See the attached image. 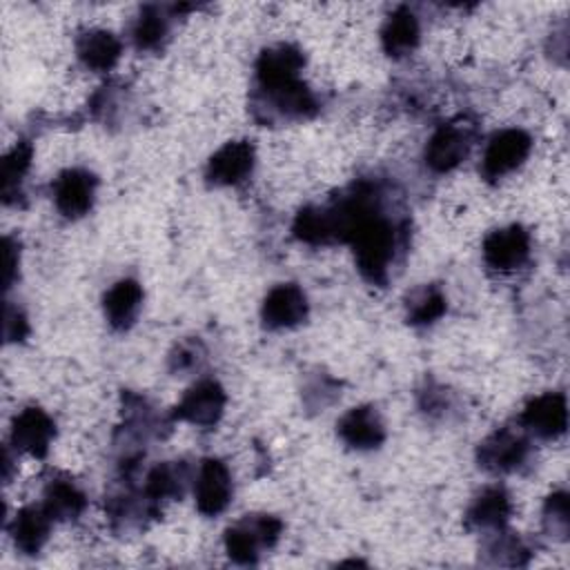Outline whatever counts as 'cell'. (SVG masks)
Masks as SVG:
<instances>
[{"instance_id":"obj_23","label":"cell","mask_w":570,"mask_h":570,"mask_svg":"<svg viewBox=\"0 0 570 570\" xmlns=\"http://www.w3.org/2000/svg\"><path fill=\"white\" fill-rule=\"evenodd\" d=\"M42 508L53 521H71L87 508V497L71 479L58 476L47 483Z\"/></svg>"},{"instance_id":"obj_2","label":"cell","mask_w":570,"mask_h":570,"mask_svg":"<svg viewBox=\"0 0 570 570\" xmlns=\"http://www.w3.org/2000/svg\"><path fill=\"white\" fill-rule=\"evenodd\" d=\"M281 530V519L272 514H247L225 530V550L236 563H256L261 550L272 548L278 541Z\"/></svg>"},{"instance_id":"obj_16","label":"cell","mask_w":570,"mask_h":570,"mask_svg":"<svg viewBox=\"0 0 570 570\" xmlns=\"http://www.w3.org/2000/svg\"><path fill=\"white\" fill-rule=\"evenodd\" d=\"M336 430L341 441L354 450H374L385 441L383 419L372 405H358L347 410L341 416Z\"/></svg>"},{"instance_id":"obj_10","label":"cell","mask_w":570,"mask_h":570,"mask_svg":"<svg viewBox=\"0 0 570 570\" xmlns=\"http://www.w3.org/2000/svg\"><path fill=\"white\" fill-rule=\"evenodd\" d=\"M307 296L296 283L274 285L261 305V318L269 330H285L307 318Z\"/></svg>"},{"instance_id":"obj_13","label":"cell","mask_w":570,"mask_h":570,"mask_svg":"<svg viewBox=\"0 0 570 570\" xmlns=\"http://www.w3.org/2000/svg\"><path fill=\"white\" fill-rule=\"evenodd\" d=\"M56 436V423L51 416L36 405L20 410L11 423V443L16 450L42 459Z\"/></svg>"},{"instance_id":"obj_24","label":"cell","mask_w":570,"mask_h":570,"mask_svg":"<svg viewBox=\"0 0 570 570\" xmlns=\"http://www.w3.org/2000/svg\"><path fill=\"white\" fill-rule=\"evenodd\" d=\"M187 481H189V470L183 461H165V463H158L147 474L145 492L151 501L178 499L183 497Z\"/></svg>"},{"instance_id":"obj_5","label":"cell","mask_w":570,"mask_h":570,"mask_svg":"<svg viewBox=\"0 0 570 570\" xmlns=\"http://www.w3.org/2000/svg\"><path fill=\"white\" fill-rule=\"evenodd\" d=\"M530 258V234L521 225H508L490 232L483 240V261L490 269L508 274Z\"/></svg>"},{"instance_id":"obj_9","label":"cell","mask_w":570,"mask_h":570,"mask_svg":"<svg viewBox=\"0 0 570 570\" xmlns=\"http://www.w3.org/2000/svg\"><path fill=\"white\" fill-rule=\"evenodd\" d=\"M225 403H227V396L220 383L214 379H203L185 392L174 414L198 428H212L220 421L225 412Z\"/></svg>"},{"instance_id":"obj_21","label":"cell","mask_w":570,"mask_h":570,"mask_svg":"<svg viewBox=\"0 0 570 570\" xmlns=\"http://www.w3.org/2000/svg\"><path fill=\"white\" fill-rule=\"evenodd\" d=\"M51 517L42 505H27L16 512L11 521V537L20 552L36 554L49 539Z\"/></svg>"},{"instance_id":"obj_31","label":"cell","mask_w":570,"mask_h":570,"mask_svg":"<svg viewBox=\"0 0 570 570\" xmlns=\"http://www.w3.org/2000/svg\"><path fill=\"white\" fill-rule=\"evenodd\" d=\"M18 267V245L11 238H4V287L11 285Z\"/></svg>"},{"instance_id":"obj_3","label":"cell","mask_w":570,"mask_h":570,"mask_svg":"<svg viewBox=\"0 0 570 570\" xmlns=\"http://www.w3.org/2000/svg\"><path fill=\"white\" fill-rule=\"evenodd\" d=\"M532 149V138L528 131L510 127L503 131H497L483 151L481 158V174L488 180H499L523 165Z\"/></svg>"},{"instance_id":"obj_6","label":"cell","mask_w":570,"mask_h":570,"mask_svg":"<svg viewBox=\"0 0 570 570\" xmlns=\"http://www.w3.org/2000/svg\"><path fill=\"white\" fill-rule=\"evenodd\" d=\"M528 454H530V445L525 436L508 428L492 432L488 439L479 443V450H476L479 465L494 474L519 470L528 461Z\"/></svg>"},{"instance_id":"obj_28","label":"cell","mask_w":570,"mask_h":570,"mask_svg":"<svg viewBox=\"0 0 570 570\" xmlns=\"http://www.w3.org/2000/svg\"><path fill=\"white\" fill-rule=\"evenodd\" d=\"M568 492L557 490L546 499L543 505V528L554 539H566L570 530V517H568Z\"/></svg>"},{"instance_id":"obj_1","label":"cell","mask_w":570,"mask_h":570,"mask_svg":"<svg viewBox=\"0 0 570 570\" xmlns=\"http://www.w3.org/2000/svg\"><path fill=\"white\" fill-rule=\"evenodd\" d=\"M350 243L354 245V256L358 272L374 285H385L390 278V267L396 258V249L401 247V229L376 209L365 214L354 232L350 234Z\"/></svg>"},{"instance_id":"obj_26","label":"cell","mask_w":570,"mask_h":570,"mask_svg":"<svg viewBox=\"0 0 570 570\" xmlns=\"http://www.w3.org/2000/svg\"><path fill=\"white\" fill-rule=\"evenodd\" d=\"M169 36V16L165 13V9L160 7H145L136 22H134V29H131V38H134V45L140 49V51H156L165 45Z\"/></svg>"},{"instance_id":"obj_14","label":"cell","mask_w":570,"mask_h":570,"mask_svg":"<svg viewBox=\"0 0 570 570\" xmlns=\"http://www.w3.org/2000/svg\"><path fill=\"white\" fill-rule=\"evenodd\" d=\"M261 100L267 120H294V118H309L316 111V98L305 82L294 80L289 85L276 89H261Z\"/></svg>"},{"instance_id":"obj_7","label":"cell","mask_w":570,"mask_h":570,"mask_svg":"<svg viewBox=\"0 0 570 570\" xmlns=\"http://www.w3.org/2000/svg\"><path fill=\"white\" fill-rule=\"evenodd\" d=\"M98 178L82 167H69L53 180V203L65 218H80L94 207Z\"/></svg>"},{"instance_id":"obj_25","label":"cell","mask_w":570,"mask_h":570,"mask_svg":"<svg viewBox=\"0 0 570 570\" xmlns=\"http://www.w3.org/2000/svg\"><path fill=\"white\" fill-rule=\"evenodd\" d=\"M448 301L439 285H419L405 298V316L412 325H432L445 314Z\"/></svg>"},{"instance_id":"obj_8","label":"cell","mask_w":570,"mask_h":570,"mask_svg":"<svg viewBox=\"0 0 570 570\" xmlns=\"http://www.w3.org/2000/svg\"><path fill=\"white\" fill-rule=\"evenodd\" d=\"M232 492L234 485L227 465L218 459H203L194 479V497L198 512L205 517L220 514L229 505Z\"/></svg>"},{"instance_id":"obj_17","label":"cell","mask_w":570,"mask_h":570,"mask_svg":"<svg viewBox=\"0 0 570 570\" xmlns=\"http://www.w3.org/2000/svg\"><path fill=\"white\" fill-rule=\"evenodd\" d=\"M140 307H142V287L134 278L116 281L102 298L105 318L114 330L131 327L140 314Z\"/></svg>"},{"instance_id":"obj_18","label":"cell","mask_w":570,"mask_h":570,"mask_svg":"<svg viewBox=\"0 0 570 570\" xmlns=\"http://www.w3.org/2000/svg\"><path fill=\"white\" fill-rule=\"evenodd\" d=\"M120 40L107 29L82 31L76 40V56L91 71H109L120 60Z\"/></svg>"},{"instance_id":"obj_27","label":"cell","mask_w":570,"mask_h":570,"mask_svg":"<svg viewBox=\"0 0 570 570\" xmlns=\"http://www.w3.org/2000/svg\"><path fill=\"white\" fill-rule=\"evenodd\" d=\"M31 165V145L29 142H18L2 160V194L9 198L13 189L22 183L24 174L29 171Z\"/></svg>"},{"instance_id":"obj_19","label":"cell","mask_w":570,"mask_h":570,"mask_svg":"<svg viewBox=\"0 0 570 570\" xmlns=\"http://www.w3.org/2000/svg\"><path fill=\"white\" fill-rule=\"evenodd\" d=\"M512 514V499L505 488H483L468 508V523L483 530H501Z\"/></svg>"},{"instance_id":"obj_12","label":"cell","mask_w":570,"mask_h":570,"mask_svg":"<svg viewBox=\"0 0 570 570\" xmlns=\"http://www.w3.org/2000/svg\"><path fill=\"white\" fill-rule=\"evenodd\" d=\"M521 425L525 432L539 439H557L568 425V405L561 392H546L534 396L521 412Z\"/></svg>"},{"instance_id":"obj_20","label":"cell","mask_w":570,"mask_h":570,"mask_svg":"<svg viewBox=\"0 0 570 570\" xmlns=\"http://www.w3.org/2000/svg\"><path fill=\"white\" fill-rule=\"evenodd\" d=\"M292 232L298 240L307 245H330L341 240V232H338V223L332 205L303 207L294 218Z\"/></svg>"},{"instance_id":"obj_4","label":"cell","mask_w":570,"mask_h":570,"mask_svg":"<svg viewBox=\"0 0 570 570\" xmlns=\"http://www.w3.org/2000/svg\"><path fill=\"white\" fill-rule=\"evenodd\" d=\"M256 151L249 140H229L207 160L205 178L216 187H234L249 178L254 171Z\"/></svg>"},{"instance_id":"obj_29","label":"cell","mask_w":570,"mask_h":570,"mask_svg":"<svg viewBox=\"0 0 570 570\" xmlns=\"http://www.w3.org/2000/svg\"><path fill=\"white\" fill-rule=\"evenodd\" d=\"M205 361V347L200 341H180L171 354H169V370L171 372H191V370H198L200 363Z\"/></svg>"},{"instance_id":"obj_11","label":"cell","mask_w":570,"mask_h":570,"mask_svg":"<svg viewBox=\"0 0 570 570\" xmlns=\"http://www.w3.org/2000/svg\"><path fill=\"white\" fill-rule=\"evenodd\" d=\"M470 145H472V134L465 125H459V122L441 125L425 145V165L436 174L452 171L468 156Z\"/></svg>"},{"instance_id":"obj_22","label":"cell","mask_w":570,"mask_h":570,"mask_svg":"<svg viewBox=\"0 0 570 570\" xmlns=\"http://www.w3.org/2000/svg\"><path fill=\"white\" fill-rule=\"evenodd\" d=\"M419 38H421L419 18L407 7L394 9L381 29L383 49L392 58H401L410 53L419 45Z\"/></svg>"},{"instance_id":"obj_30","label":"cell","mask_w":570,"mask_h":570,"mask_svg":"<svg viewBox=\"0 0 570 570\" xmlns=\"http://www.w3.org/2000/svg\"><path fill=\"white\" fill-rule=\"evenodd\" d=\"M29 332V323H27V316L18 309V307H11L7 305L4 309V338L11 343V341H22Z\"/></svg>"},{"instance_id":"obj_15","label":"cell","mask_w":570,"mask_h":570,"mask_svg":"<svg viewBox=\"0 0 570 570\" xmlns=\"http://www.w3.org/2000/svg\"><path fill=\"white\" fill-rule=\"evenodd\" d=\"M303 65V53L292 45H274L263 49L256 60V78L261 89H276L298 80Z\"/></svg>"}]
</instances>
